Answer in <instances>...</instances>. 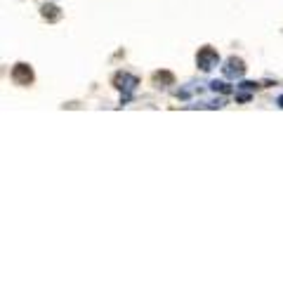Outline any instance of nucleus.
Returning <instances> with one entry per match:
<instances>
[{
	"instance_id": "1",
	"label": "nucleus",
	"mask_w": 283,
	"mask_h": 283,
	"mask_svg": "<svg viewBox=\"0 0 283 283\" xmlns=\"http://www.w3.org/2000/svg\"><path fill=\"white\" fill-rule=\"evenodd\" d=\"M217 62H219V54H217V50H213V47H203V50H198L196 64H198V68H201V71H210L213 66H217Z\"/></svg>"
},
{
	"instance_id": "2",
	"label": "nucleus",
	"mask_w": 283,
	"mask_h": 283,
	"mask_svg": "<svg viewBox=\"0 0 283 283\" xmlns=\"http://www.w3.org/2000/svg\"><path fill=\"white\" fill-rule=\"evenodd\" d=\"M113 85H116L118 90H123L125 94H130V92H132V90L137 87V85H139V81H137L132 73H125V71H123V73H116V78H113Z\"/></svg>"
},
{
	"instance_id": "3",
	"label": "nucleus",
	"mask_w": 283,
	"mask_h": 283,
	"mask_svg": "<svg viewBox=\"0 0 283 283\" xmlns=\"http://www.w3.org/2000/svg\"><path fill=\"white\" fill-rule=\"evenodd\" d=\"M12 81L17 83V85H31V83H33V71H31V66H28V64H17V66L12 68Z\"/></svg>"
},
{
	"instance_id": "4",
	"label": "nucleus",
	"mask_w": 283,
	"mask_h": 283,
	"mask_svg": "<svg viewBox=\"0 0 283 283\" xmlns=\"http://www.w3.org/2000/svg\"><path fill=\"white\" fill-rule=\"evenodd\" d=\"M243 73H245V64H243L241 59H236V57H229L227 66H224V76L227 78H241Z\"/></svg>"
},
{
	"instance_id": "5",
	"label": "nucleus",
	"mask_w": 283,
	"mask_h": 283,
	"mask_svg": "<svg viewBox=\"0 0 283 283\" xmlns=\"http://www.w3.org/2000/svg\"><path fill=\"white\" fill-rule=\"evenodd\" d=\"M41 14H43V19H47V22H59L62 19V10L57 5H52V2H45L41 7Z\"/></svg>"
},
{
	"instance_id": "6",
	"label": "nucleus",
	"mask_w": 283,
	"mask_h": 283,
	"mask_svg": "<svg viewBox=\"0 0 283 283\" xmlns=\"http://www.w3.org/2000/svg\"><path fill=\"white\" fill-rule=\"evenodd\" d=\"M153 83H156L158 87H165V85H173V83H175V78H173V73L161 71V73H156V76H153Z\"/></svg>"
},
{
	"instance_id": "7",
	"label": "nucleus",
	"mask_w": 283,
	"mask_h": 283,
	"mask_svg": "<svg viewBox=\"0 0 283 283\" xmlns=\"http://www.w3.org/2000/svg\"><path fill=\"white\" fill-rule=\"evenodd\" d=\"M210 90L229 94V92H231V85H227V83H222V81H213V83H210Z\"/></svg>"
},
{
	"instance_id": "8",
	"label": "nucleus",
	"mask_w": 283,
	"mask_h": 283,
	"mask_svg": "<svg viewBox=\"0 0 283 283\" xmlns=\"http://www.w3.org/2000/svg\"><path fill=\"white\" fill-rule=\"evenodd\" d=\"M241 87H243V90H255L257 85H255V83H248V81H245V83H241Z\"/></svg>"
},
{
	"instance_id": "9",
	"label": "nucleus",
	"mask_w": 283,
	"mask_h": 283,
	"mask_svg": "<svg viewBox=\"0 0 283 283\" xmlns=\"http://www.w3.org/2000/svg\"><path fill=\"white\" fill-rule=\"evenodd\" d=\"M276 104H279V107L283 109V94H281V97H279V99H276Z\"/></svg>"
}]
</instances>
